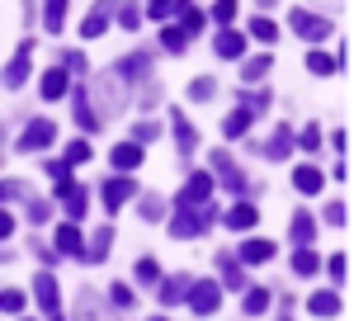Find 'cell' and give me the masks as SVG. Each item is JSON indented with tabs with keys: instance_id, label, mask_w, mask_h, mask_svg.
I'll use <instances>...</instances> for the list:
<instances>
[{
	"instance_id": "11a10c76",
	"label": "cell",
	"mask_w": 354,
	"mask_h": 321,
	"mask_svg": "<svg viewBox=\"0 0 354 321\" xmlns=\"http://www.w3.org/2000/svg\"><path fill=\"white\" fill-rule=\"evenodd\" d=\"M10 232H15V217H10V213H0V241L10 237Z\"/></svg>"
},
{
	"instance_id": "f1b7e54d",
	"label": "cell",
	"mask_w": 354,
	"mask_h": 321,
	"mask_svg": "<svg viewBox=\"0 0 354 321\" xmlns=\"http://www.w3.org/2000/svg\"><path fill=\"white\" fill-rule=\"evenodd\" d=\"M250 38H260V43H274V38H279V28H274V19H265V15H255V19H250Z\"/></svg>"
},
{
	"instance_id": "9f6ffc18",
	"label": "cell",
	"mask_w": 354,
	"mask_h": 321,
	"mask_svg": "<svg viewBox=\"0 0 354 321\" xmlns=\"http://www.w3.org/2000/svg\"><path fill=\"white\" fill-rule=\"evenodd\" d=\"M279 321H293V317H279Z\"/></svg>"
},
{
	"instance_id": "816d5d0a",
	"label": "cell",
	"mask_w": 354,
	"mask_h": 321,
	"mask_svg": "<svg viewBox=\"0 0 354 321\" xmlns=\"http://www.w3.org/2000/svg\"><path fill=\"white\" fill-rule=\"evenodd\" d=\"M326 222H330V227H340V222H345V203H326Z\"/></svg>"
},
{
	"instance_id": "6da1fadb",
	"label": "cell",
	"mask_w": 354,
	"mask_h": 321,
	"mask_svg": "<svg viewBox=\"0 0 354 321\" xmlns=\"http://www.w3.org/2000/svg\"><path fill=\"white\" fill-rule=\"evenodd\" d=\"M208 222H213V208H203V213H189V208H180L175 222H170V237L175 241H194L208 232Z\"/></svg>"
},
{
	"instance_id": "b9f144b4",
	"label": "cell",
	"mask_w": 354,
	"mask_h": 321,
	"mask_svg": "<svg viewBox=\"0 0 354 321\" xmlns=\"http://www.w3.org/2000/svg\"><path fill=\"white\" fill-rule=\"evenodd\" d=\"M213 90H218L213 80H208V76H198V80L189 85V100H213Z\"/></svg>"
},
{
	"instance_id": "1f68e13d",
	"label": "cell",
	"mask_w": 354,
	"mask_h": 321,
	"mask_svg": "<svg viewBox=\"0 0 354 321\" xmlns=\"http://www.w3.org/2000/svg\"><path fill=\"white\" fill-rule=\"evenodd\" d=\"M175 15H180V19H185V28H180V33H185V38H189V33H198V28H203V15H198V10H194V5H180V10H175Z\"/></svg>"
},
{
	"instance_id": "74e56055",
	"label": "cell",
	"mask_w": 354,
	"mask_h": 321,
	"mask_svg": "<svg viewBox=\"0 0 354 321\" xmlns=\"http://www.w3.org/2000/svg\"><path fill=\"white\" fill-rule=\"evenodd\" d=\"M0 312H24V293L19 288H5L0 293Z\"/></svg>"
},
{
	"instance_id": "d6a6232c",
	"label": "cell",
	"mask_w": 354,
	"mask_h": 321,
	"mask_svg": "<svg viewBox=\"0 0 354 321\" xmlns=\"http://www.w3.org/2000/svg\"><path fill=\"white\" fill-rule=\"evenodd\" d=\"M265 71H270V57H250V62H245V71H241V80H245V85H255Z\"/></svg>"
},
{
	"instance_id": "5b68a950",
	"label": "cell",
	"mask_w": 354,
	"mask_h": 321,
	"mask_svg": "<svg viewBox=\"0 0 354 321\" xmlns=\"http://www.w3.org/2000/svg\"><path fill=\"white\" fill-rule=\"evenodd\" d=\"M293 33L298 38H330V19H322V15H307V10H293Z\"/></svg>"
},
{
	"instance_id": "d4e9b609",
	"label": "cell",
	"mask_w": 354,
	"mask_h": 321,
	"mask_svg": "<svg viewBox=\"0 0 354 321\" xmlns=\"http://www.w3.org/2000/svg\"><path fill=\"white\" fill-rule=\"evenodd\" d=\"M104 28H109V5L90 10V15H85V24H81V33H85V38H100Z\"/></svg>"
},
{
	"instance_id": "9a60e30c",
	"label": "cell",
	"mask_w": 354,
	"mask_h": 321,
	"mask_svg": "<svg viewBox=\"0 0 354 321\" xmlns=\"http://www.w3.org/2000/svg\"><path fill=\"white\" fill-rule=\"evenodd\" d=\"M109 160L123 170V175H128V170H137V165H142V147H133V142H118V147L109 152Z\"/></svg>"
},
{
	"instance_id": "7bdbcfd3",
	"label": "cell",
	"mask_w": 354,
	"mask_h": 321,
	"mask_svg": "<svg viewBox=\"0 0 354 321\" xmlns=\"http://www.w3.org/2000/svg\"><path fill=\"white\" fill-rule=\"evenodd\" d=\"M213 19H218V24L227 28L232 19H236V5H232V0H218V5H213Z\"/></svg>"
},
{
	"instance_id": "d590c367",
	"label": "cell",
	"mask_w": 354,
	"mask_h": 321,
	"mask_svg": "<svg viewBox=\"0 0 354 321\" xmlns=\"http://www.w3.org/2000/svg\"><path fill=\"white\" fill-rule=\"evenodd\" d=\"M161 43H165V53H185V48H189V38H185L180 28H165V33H161Z\"/></svg>"
},
{
	"instance_id": "f5cc1de1",
	"label": "cell",
	"mask_w": 354,
	"mask_h": 321,
	"mask_svg": "<svg viewBox=\"0 0 354 321\" xmlns=\"http://www.w3.org/2000/svg\"><path fill=\"white\" fill-rule=\"evenodd\" d=\"M15 194H24V185H19V180H5V185H0V203L15 199Z\"/></svg>"
},
{
	"instance_id": "cb8c5ba5",
	"label": "cell",
	"mask_w": 354,
	"mask_h": 321,
	"mask_svg": "<svg viewBox=\"0 0 354 321\" xmlns=\"http://www.w3.org/2000/svg\"><path fill=\"white\" fill-rule=\"evenodd\" d=\"M255 222H260V213H255L250 203H236V208L227 213V227H232V232H245V227H255Z\"/></svg>"
},
{
	"instance_id": "8fae6325",
	"label": "cell",
	"mask_w": 354,
	"mask_h": 321,
	"mask_svg": "<svg viewBox=\"0 0 354 321\" xmlns=\"http://www.w3.org/2000/svg\"><path fill=\"white\" fill-rule=\"evenodd\" d=\"M322 185H326V175H322L317 165H298V170H293V189H298V194H322Z\"/></svg>"
},
{
	"instance_id": "5bb4252c",
	"label": "cell",
	"mask_w": 354,
	"mask_h": 321,
	"mask_svg": "<svg viewBox=\"0 0 354 321\" xmlns=\"http://www.w3.org/2000/svg\"><path fill=\"white\" fill-rule=\"evenodd\" d=\"M71 90V76L62 71V66H53V71H43V100H62Z\"/></svg>"
},
{
	"instance_id": "f35d334b",
	"label": "cell",
	"mask_w": 354,
	"mask_h": 321,
	"mask_svg": "<svg viewBox=\"0 0 354 321\" xmlns=\"http://www.w3.org/2000/svg\"><path fill=\"white\" fill-rule=\"evenodd\" d=\"M109 297H113V307H118V312H128V307H133V288H128V284H113Z\"/></svg>"
},
{
	"instance_id": "277c9868",
	"label": "cell",
	"mask_w": 354,
	"mask_h": 321,
	"mask_svg": "<svg viewBox=\"0 0 354 321\" xmlns=\"http://www.w3.org/2000/svg\"><path fill=\"white\" fill-rule=\"evenodd\" d=\"M33 297H38V307H43L53 321L62 317V293H57V279H53V274H38V279H33Z\"/></svg>"
},
{
	"instance_id": "83f0119b",
	"label": "cell",
	"mask_w": 354,
	"mask_h": 321,
	"mask_svg": "<svg viewBox=\"0 0 354 321\" xmlns=\"http://www.w3.org/2000/svg\"><path fill=\"white\" fill-rule=\"evenodd\" d=\"M218 265H222V284H227V288H245V274H241L236 260H227V255H222Z\"/></svg>"
},
{
	"instance_id": "7c38bea8",
	"label": "cell",
	"mask_w": 354,
	"mask_h": 321,
	"mask_svg": "<svg viewBox=\"0 0 354 321\" xmlns=\"http://www.w3.org/2000/svg\"><path fill=\"white\" fill-rule=\"evenodd\" d=\"M28 53H33V43H24V48H19V57L5 66V85H10V90H19V85L28 80Z\"/></svg>"
},
{
	"instance_id": "2e32d148",
	"label": "cell",
	"mask_w": 354,
	"mask_h": 321,
	"mask_svg": "<svg viewBox=\"0 0 354 321\" xmlns=\"http://www.w3.org/2000/svg\"><path fill=\"white\" fill-rule=\"evenodd\" d=\"M57 250H66V255H85V241H81V227H76V222L57 227Z\"/></svg>"
},
{
	"instance_id": "f907efd6",
	"label": "cell",
	"mask_w": 354,
	"mask_h": 321,
	"mask_svg": "<svg viewBox=\"0 0 354 321\" xmlns=\"http://www.w3.org/2000/svg\"><path fill=\"white\" fill-rule=\"evenodd\" d=\"M345 265H350V260H345V255H335V260H326V269H330V279H335V284H340V279H345Z\"/></svg>"
},
{
	"instance_id": "60d3db41",
	"label": "cell",
	"mask_w": 354,
	"mask_h": 321,
	"mask_svg": "<svg viewBox=\"0 0 354 321\" xmlns=\"http://www.w3.org/2000/svg\"><path fill=\"white\" fill-rule=\"evenodd\" d=\"M175 10H180V0H156V5H147V15H151V19H170Z\"/></svg>"
},
{
	"instance_id": "ffe728a7",
	"label": "cell",
	"mask_w": 354,
	"mask_h": 321,
	"mask_svg": "<svg viewBox=\"0 0 354 321\" xmlns=\"http://www.w3.org/2000/svg\"><path fill=\"white\" fill-rule=\"evenodd\" d=\"M71 100H76V118H81V128H85V133H95V128H100V113H95V104H90V95L76 90Z\"/></svg>"
},
{
	"instance_id": "44dd1931",
	"label": "cell",
	"mask_w": 354,
	"mask_h": 321,
	"mask_svg": "<svg viewBox=\"0 0 354 321\" xmlns=\"http://www.w3.org/2000/svg\"><path fill=\"white\" fill-rule=\"evenodd\" d=\"M288 152H293V128H279V133L265 142V156H270V160H283Z\"/></svg>"
},
{
	"instance_id": "9c48e42d",
	"label": "cell",
	"mask_w": 354,
	"mask_h": 321,
	"mask_svg": "<svg viewBox=\"0 0 354 321\" xmlns=\"http://www.w3.org/2000/svg\"><path fill=\"white\" fill-rule=\"evenodd\" d=\"M123 90H128V85H123V80L109 71V80H100V109H95V113H118V104H123Z\"/></svg>"
},
{
	"instance_id": "7a4b0ae2",
	"label": "cell",
	"mask_w": 354,
	"mask_h": 321,
	"mask_svg": "<svg viewBox=\"0 0 354 321\" xmlns=\"http://www.w3.org/2000/svg\"><path fill=\"white\" fill-rule=\"evenodd\" d=\"M189 307L198 312V317L218 312V307H222V284H213V279H198V284H189Z\"/></svg>"
},
{
	"instance_id": "8992f818",
	"label": "cell",
	"mask_w": 354,
	"mask_h": 321,
	"mask_svg": "<svg viewBox=\"0 0 354 321\" xmlns=\"http://www.w3.org/2000/svg\"><path fill=\"white\" fill-rule=\"evenodd\" d=\"M133 194H137V185L128 180V175H113V180H104V208H109V213H118Z\"/></svg>"
},
{
	"instance_id": "836d02e7",
	"label": "cell",
	"mask_w": 354,
	"mask_h": 321,
	"mask_svg": "<svg viewBox=\"0 0 354 321\" xmlns=\"http://www.w3.org/2000/svg\"><path fill=\"white\" fill-rule=\"evenodd\" d=\"M62 19H66V0H53V5L43 10V24H48V28L57 33V28H62Z\"/></svg>"
},
{
	"instance_id": "4316f807",
	"label": "cell",
	"mask_w": 354,
	"mask_h": 321,
	"mask_svg": "<svg viewBox=\"0 0 354 321\" xmlns=\"http://www.w3.org/2000/svg\"><path fill=\"white\" fill-rule=\"evenodd\" d=\"M109 246H113V227H100V237H95V246L85 250V260H90V265H100V260L109 255Z\"/></svg>"
},
{
	"instance_id": "ab89813d",
	"label": "cell",
	"mask_w": 354,
	"mask_h": 321,
	"mask_svg": "<svg viewBox=\"0 0 354 321\" xmlns=\"http://www.w3.org/2000/svg\"><path fill=\"white\" fill-rule=\"evenodd\" d=\"M185 297V279H165L161 284V302H180Z\"/></svg>"
},
{
	"instance_id": "6f0895ef",
	"label": "cell",
	"mask_w": 354,
	"mask_h": 321,
	"mask_svg": "<svg viewBox=\"0 0 354 321\" xmlns=\"http://www.w3.org/2000/svg\"><path fill=\"white\" fill-rule=\"evenodd\" d=\"M151 321H165V317H151Z\"/></svg>"
},
{
	"instance_id": "8d00e7d4",
	"label": "cell",
	"mask_w": 354,
	"mask_h": 321,
	"mask_svg": "<svg viewBox=\"0 0 354 321\" xmlns=\"http://www.w3.org/2000/svg\"><path fill=\"white\" fill-rule=\"evenodd\" d=\"M137 279H142V284H156V279H161V269H156L151 255H142V260H137Z\"/></svg>"
},
{
	"instance_id": "30bf717a",
	"label": "cell",
	"mask_w": 354,
	"mask_h": 321,
	"mask_svg": "<svg viewBox=\"0 0 354 321\" xmlns=\"http://www.w3.org/2000/svg\"><path fill=\"white\" fill-rule=\"evenodd\" d=\"M142 71H151V57L147 53H133V57H123V62L113 66V76L123 80V85H128V80H142Z\"/></svg>"
},
{
	"instance_id": "603a6c76",
	"label": "cell",
	"mask_w": 354,
	"mask_h": 321,
	"mask_svg": "<svg viewBox=\"0 0 354 321\" xmlns=\"http://www.w3.org/2000/svg\"><path fill=\"white\" fill-rule=\"evenodd\" d=\"M312 237H317V222L307 213H298L293 217V246H298V250H312Z\"/></svg>"
},
{
	"instance_id": "ba28073f",
	"label": "cell",
	"mask_w": 354,
	"mask_h": 321,
	"mask_svg": "<svg viewBox=\"0 0 354 321\" xmlns=\"http://www.w3.org/2000/svg\"><path fill=\"white\" fill-rule=\"evenodd\" d=\"M57 199L66 203L71 222H81V217H85V189L76 185V180H62V185H57Z\"/></svg>"
},
{
	"instance_id": "bcb514c9",
	"label": "cell",
	"mask_w": 354,
	"mask_h": 321,
	"mask_svg": "<svg viewBox=\"0 0 354 321\" xmlns=\"http://www.w3.org/2000/svg\"><path fill=\"white\" fill-rule=\"evenodd\" d=\"M48 213H53V203H43V199H28V217H33V222H48Z\"/></svg>"
},
{
	"instance_id": "f6af8a7d",
	"label": "cell",
	"mask_w": 354,
	"mask_h": 321,
	"mask_svg": "<svg viewBox=\"0 0 354 321\" xmlns=\"http://www.w3.org/2000/svg\"><path fill=\"white\" fill-rule=\"evenodd\" d=\"M90 156H95V152H90V142H71V152H66V160H76V165H85Z\"/></svg>"
},
{
	"instance_id": "ee69618b",
	"label": "cell",
	"mask_w": 354,
	"mask_h": 321,
	"mask_svg": "<svg viewBox=\"0 0 354 321\" xmlns=\"http://www.w3.org/2000/svg\"><path fill=\"white\" fill-rule=\"evenodd\" d=\"M156 133H161V128H156L151 118H147V123H137V128H133V147H137V142H151Z\"/></svg>"
},
{
	"instance_id": "7402d4cb",
	"label": "cell",
	"mask_w": 354,
	"mask_h": 321,
	"mask_svg": "<svg viewBox=\"0 0 354 321\" xmlns=\"http://www.w3.org/2000/svg\"><path fill=\"white\" fill-rule=\"evenodd\" d=\"M213 48H218V57H241V53H245V38L236 33V28H222Z\"/></svg>"
},
{
	"instance_id": "c3c4849f",
	"label": "cell",
	"mask_w": 354,
	"mask_h": 321,
	"mask_svg": "<svg viewBox=\"0 0 354 321\" xmlns=\"http://www.w3.org/2000/svg\"><path fill=\"white\" fill-rule=\"evenodd\" d=\"M302 147H307V152H317V147H322V128H317V123H312V128H302Z\"/></svg>"
},
{
	"instance_id": "7dc6e473",
	"label": "cell",
	"mask_w": 354,
	"mask_h": 321,
	"mask_svg": "<svg viewBox=\"0 0 354 321\" xmlns=\"http://www.w3.org/2000/svg\"><path fill=\"white\" fill-rule=\"evenodd\" d=\"M118 24H123V28H137V24H142V10H137V5L118 10Z\"/></svg>"
},
{
	"instance_id": "3957f363",
	"label": "cell",
	"mask_w": 354,
	"mask_h": 321,
	"mask_svg": "<svg viewBox=\"0 0 354 321\" xmlns=\"http://www.w3.org/2000/svg\"><path fill=\"white\" fill-rule=\"evenodd\" d=\"M57 142V123L53 118H33L24 128V137H19V152H43V147H53Z\"/></svg>"
},
{
	"instance_id": "d6986e66",
	"label": "cell",
	"mask_w": 354,
	"mask_h": 321,
	"mask_svg": "<svg viewBox=\"0 0 354 321\" xmlns=\"http://www.w3.org/2000/svg\"><path fill=\"white\" fill-rule=\"evenodd\" d=\"M213 165H218L222 185L232 189V194H241V189H245V180H241V175H236V165H232V156H227V152H218V156H213Z\"/></svg>"
},
{
	"instance_id": "4fadbf2b",
	"label": "cell",
	"mask_w": 354,
	"mask_h": 321,
	"mask_svg": "<svg viewBox=\"0 0 354 321\" xmlns=\"http://www.w3.org/2000/svg\"><path fill=\"white\" fill-rule=\"evenodd\" d=\"M241 260H245V265H265V260H274V241L250 237V241L241 246Z\"/></svg>"
},
{
	"instance_id": "db71d44e",
	"label": "cell",
	"mask_w": 354,
	"mask_h": 321,
	"mask_svg": "<svg viewBox=\"0 0 354 321\" xmlns=\"http://www.w3.org/2000/svg\"><path fill=\"white\" fill-rule=\"evenodd\" d=\"M66 66H71V71H85V57L81 53H66ZM66 66H62V71H66Z\"/></svg>"
},
{
	"instance_id": "4dcf8cb0",
	"label": "cell",
	"mask_w": 354,
	"mask_h": 321,
	"mask_svg": "<svg viewBox=\"0 0 354 321\" xmlns=\"http://www.w3.org/2000/svg\"><path fill=\"white\" fill-rule=\"evenodd\" d=\"M265 307H270V288H245V312L250 317H260Z\"/></svg>"
},
{
	"instance_id": "f546056e",
	"label": "cell",
	"mask_w": 354,
	"mask_h": 321,
	"mask_svg": "<svg viewBox=\"0 0 354 321\" xmlns=\"http://www.w3.org/2000/svg\"><path fill=\"white\" fill-rule=\"evenodd\" d=\"M293 269H298L302 279H307V274H317V269H322V260H317V250H293Z\"/></svg>"
},
{
	"instance_id": "e575fe53",
	"label": "cell",
	"mask_w": 354,
	"mask_h": 321,
	"mask_svg": "<svg viewBox=\"0 0 354 321\" xmlns=\"http://www.w3.org/2000/svg\"><path fill=\"white\" fill-rule=\"evenodd\" d=\"M307 71H317V76H330V71H335V57L312 53V57H307Z\"/></svg>"
},
{
	"instance_id": "52a82bcc",
	"label": "cell",
	"mask_w": 354,
	"mask_h": 321,
	"mask_svg": "<svg viewBox=\"0 0 354 321\" xmlns=\"http://www.w3.org/2000/svg\"><path fill=\"white\" fill-rule=\"evenodd\" d=\"M208 194H213V175H189V185L180 194V208H198V203H208Z\"/></svg>"
},
{
	"instance_id": "681fc988",
	"label": "cell",
	"mask_w": 354,
	"mask_h": 321,
	"mask_svg": "<svg viewBox=\"0 0 354 321\" xmlns=\"http://www.w3.org/2000/svg\"><path fill=\"white\" fill-rule=\"evenodd\" d=\"M137 208H142V217H147V222H156V217H161V199H142Z\"/></svg>"
},
{
	"instance_id": "ac0fdd59",
	"label": "cell",
	"mask_w": 354,
	"mask_h": 321,
	"mask_svg": "<svg viewBox=\"0 0 354 321\" xmlns=\"http://www.w3.org/2000/svg\"><path fill=\"white\" fill-rule=\"evenodd\" d=\"M307 307H312V317H335V312H340L345 302L330 293V288H322V293H312V297H307Z\"/></svg>"
},
{
	"instance_id": "484cf974",
	"label": "cell",
	"mask_w": 354,
	"mask_h": 321,
	"mask_svg": "<svg viewBox=\"0 0 354 321\" xmlns=\"http://www.w3.org/2000/svg\"><path fill=\"white\" fill-rule=\"evenodd\" d=\"M175 142H180V152H185V156H189L194 147H198V133H194V123L185 118V113L175 118Z\"/></svg>"
},
{
	"instance_id": "e0dca14e",
	"label": "cell",
	"mask_w": 354,
	"mask_h": 321,
	"mask_svg": "<svg viewBox=\"0 0 354 321\" xmlns=\"http://www.w3.org/2000/svg\"><path fill=\"white\" fill-rule=\"evenodd\" d=\"M250 118H255L250 109H232V113L222 118V137H245L250 133Z\"/></svg>"
}]
</instances>
